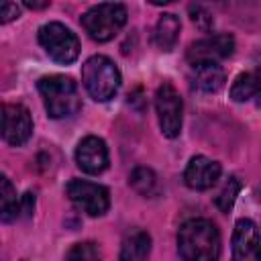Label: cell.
Listing matches in <instances>:
<instances>
[{
  "label": "cell",
  "instance_id": "obj_23",
  "mask_svg": "<svg viewBox=\"0 0 261 261\" xmlns=\"http://www.w3.org/2000/svg\"><path fill=\"white\" fill-rule=\"evenodd\" d=\"M33 210H35V194L27 192V194L20 198V212H22V216H31Z\"/></svg>",
  "mask_w": 261,
  "mask_h": 261
},
{
  "label": "cell",
  "instance_id": "obj_12",
  "mask_svg": "<svg viewBox=\"0 0 261 261\" xmlns=\"http://www.w3.org/2000/svg\"><path fill=\"white\" fill-rule=\"evenodd\" d=\"M220 173H222V167L218 161H214L206 155H196L186 165L184 181L188 188L204 192V190H210L220 179Z\"/></svg>",
  "mask_w": 261,
  "mask_h": 261
},
{
  "label": "cell",
  "instance_id": "obj_15",
  "mask_svg": "<svg viewBox=\"0 0 261 261\" xmlns=\"http://www.w3.org/2000/svg\"><path fill=\"white\" fill-rule=\"evenodd\" d=\"M179 31H181V22L175 14L171 12H165L163 16H159L157 24H155V45L161 49V51H171L179 39Z\"/></svg>",
  "mask_w": 261,
  "mask_h": 261
},
{
  "label": "cell",
  "instance_id": "obj_13",
  "mask_svg": "<svg viewBox=\"0 0 261 261\" xmlns=\"http://www.w3.org/2000/svg\"><path fill=\"white\" fill-rule=\"evenodd\" d=\"M224 69L220 63H198L192 65V84L200 92L214 94L224 86Z\"/></svg>",
  "mask_w": 261,
  "mask_h": 261
},
{
  "label": "cell",
  "instance_id": "obj_1",
  "mask_svg": "<svg viewBox=\"0 0 261 261\" xmlns=\"http://www.w3.org/2000/svg\"><path fill=\"white\" fill-rule=\"evenodd\" d=\"M222 241L216 224L208 218H190L177 230V253L181 261H218Z\"/></svg>",
  "mask_w": 261,
  "mask_h": 261
},
{
  "label": "cell",
  "instance_id": "obj_9",
  "mask_svg": "<svg viewBox=\"0 0 261 261\" xmlns=\"http://www.w3.org/2000/svg\"><path fill=\"white\" fill-rule=\"evenodd\" d=\"M33 135V118L27 106L22 104H4L2 106V139L10 147L24 145Z\"/></svg>",
  "mask_w": 261,
  "mask_h": 261
},
{
  "label": "cell",
  "instance_id": "obj_10",
  "mask_svg": "<svg viewBox=\"0 0 261 261\" xmlns=\"http://www.w3.org/2000/svg\"><path fill=\"white\" fill-rule=\"evenodd\" d=\"M230 261H261V232L251 218H239L234 224Z\"/></svg>",
  "mask_w": 261,
  "mask_h": 261
},
{
  "label": "cell",
  "instance_id": "obj_3",
  "mask_svg": "<svg viewBox=\"0 0 261 261\" xmlns=\"http://www.w3.org/2000/svg\"><path fill=\"white\" fill-rule=\"evenodd\" d=\"M82 82L90 98L96 102H108L120 90V71L116 63L106 55H92L82 65Z\"/></svg>",
  "mask_w": 261,
  "mask_h": 261
},
{
  "label": "cell",
  "instance_id": "obj_11",
  "mask_svg": "<svg viewBox=\"0 0 261 261\" xmlns=\"http://www.w3.org/2000/svg\"><path fill=\"white\" fill-rule=\"evenodd\" d=\"M108 161H110L108 159V147L100 137L88 135L77 143L75 163L82 171H86L90 175H98L108 167Z\"/></svg>",
  "mask_w": 261,
  "mask_h": 261
},
{
  "label": "cell",
  "instance_id": "obj_22",
  "mask_svg": "<svg viewBox=\"0 0 261 261\" xmlns=\"http://www.w3.org/2000/svg\"><path fill=\"white\" fill-rule=\"evenodd\" d=\"M18 16H20V6L18 4H14V2H2V6H0V22L2 24L10 22V20H14Z\"/></svg>",
  "mask_w": 261,
  "mask_h": 261
},
{
  "label": "cell",
  "instance_id": "obj_5",
  "mask_svg": "<svg viewBox=\"0 0 261 261\" xmlns=\"http://www.w3.org/2000/svg\"><path fill=\"white\" fill-rule=\"evenodd\" d=\"M39 43L45 49V53L61 65L73 63L80 55L77 35L61 22H45L39 29Z\"/></svg>",
  "mask_w": 261,
  "mask_h": 261
},
{
  "label": "cell",
  "instance_id": "obj_17",
  "mask_svg": "<svg viewBox=\"0 0 261 261\" xmlns=\"http://www.w3.org/2000/svg\"><path fill=\"white\" fill-rule=\"evenodd\" d=\"M255 96H259L255 71L253 73H241V75H237L234 82H232V86H230V98L234 102L243 104V102H249Z\"/></svg>",
  "mask_w": 261,
  "mask_h": 261
},
{
  "label": "cell",
  "instance_id": "obj_21",
  "mask_svg": "<svg viewBox=\"0 0 261 261\" xmlns=\"http://www.w3.org/2000/svg\"><path fill=\"white\" fill-rule=\"evenodd\" d=\"M190 18L200 31H210L214 24V16L202 4H190Z\"/></svg>",
  "mask_w": 261,
  "mask_h": 261
},
{
  "label": "cell",
  "instance_id": "obj_25",
  "mask_svg": "<svg viewBox=\"0 0 261 261\" xmlns=\"http://www.w3.org/2000/svg\"><path fill=\"white\" fill-rule=\"evenodd\" d=\"M255 77H257V88H259V98H261V67L255 71Z\"/></svg>",
  "mask_w": 261,
  "mask_h": 261
},
{
  "label": "cell",
  "instance_id": "obj_19",
  "mask_svg": "<svg viewBox=\"0 0 261 261\" xmlns=\"http://www.w3.org/2000/svg\"><path fill=\"white\" fill-rule=\"evenodd\" d=\"M241 190H243V181H241L237 175H230V177L224 181V186L220 188V192L216 194V198H214L216 208H218L220 212H228V210L232 208V204H234V200H237V196H239Z\"/></svg>",
  "mask_w": 261,
  "mask_h": 261
},
{
  "label": "cell",
  "instance_id": "obj_16",
  "mask_svg": "<svg viewBox=\"0 0 261 261\" xmlns=\"http://www.w3.org/2000/svg\"><path fill=\"white\" fill-rule=\"evenodd\" d=\"M18 214H20V200L16 196V188L6 175H2L0 177V218L2 222H12Z\"/></svg>",
  "mask_w": 261,
  "mask_h": 261
},
{
  "label": "cell",
  "instance_id": "obj_4",
  "mask_svg": "<svg viewBox=\"0 0 261 261\" xmlns=\"http://www.w3.org/2000/svg\"><path fill=\"white\" fill-rule=\"evenodd\" d=\"M126 6L120 2H102L88 8L82 16V27L96 43H106L126 24Z\"/></svg>",
  "mask_w": 261,
  "mask_h": 261
},
{
  "label": "cell",
  "instance_id": "obj_6",
  "mask_svg": "<svg viewBox=\"0 0 261 261\" xmlns=\"http://www.w3.org/2000/svg\"><path fill=\"white\" fill-rule=\"evenodd\" d=\"M155 110L159 128L167 139H175L181 133V120H184V102L179 92L169 84L163 82L155 92Z\"/></svg>",
  "mask_w": 261,
  "mask_h": 261
},
{
  "label": "cell",
  "instance_id": "obj_2",
  "mask_svg": "<svg viewBox=\"0 0 261 261\" xmlns=\"http://www.w3.org/2000/svg\"><path fill=\"white\" fill-rule=\"evenodd\" d=\"M45 110L51 118H69L82 110L77 84L67 75H45L37 82Z\"/></svg>",
  "mask_w": 261,
  "mask_h": 261
},
{
  "label": "cell",
  "instance_id": "obj_18",
  "mask_svg": "<svg viewBox=\"0 0 261 261\" xmlns=\"http://www.w3.org/2000/svg\"><path fill=\"white\" fill-rule=\"evenodd\" d=\"M128 184L133 186V190L141 196H153L155 190H157V175L151 167H145V165H139L130 171V177H128Z\"/></svg>",
  "mask_w": 261,
  "mask_h": 261
},
{
  "label": "cell",
  "instance_id": "obj_14",
  "mask_svg": "<svg viewBox=\"0 0 261 261\" xmlns=\"http://www.w3.org/2000/svg\"><path fill=\"white\" fill-rule=\"evenodd\" d=\"M151 253V234L141 228H133L120 245L118 261H147Z\"/></svg>",
  "mask_w": 261,
  "mask_h": 261
},
{
  "label": "cell",
  "instance_id": "obj_24",
  "mask_svg": "<svg viewBox=\"0 0 261 261\" xmlns=\"http://www.w3.org/2000/svg\"><path fill=\"white\" fill-rule=\"evenodd\" d=\"M24 6H27V8H47V6H49V0H47V2H31V0H27Z\"/></svg>",
  "mask_w": 261,
  "mask_h": 261
},
{
  "label": "cell",
  "instance_id": "obj_20",
  "mask_svg": "<svg viewBox=\"0 0 261 261\" xmlns=\"http://www.w3.org/2000/svg\"><path fill=\"white\" fill-rule=\"evenodd\" d=\"M65 261H102V249L94 241L75 243L65 253Z\"/></svg>",
  "mask_w": 261,
  "mask_h": 261
},
{
  "label": "cell",
  "instance_id": "obj_7",
  "mask_svg": "<svg viewBox=\"0 0 261 261\" xmlns=\"http://www.w3.org/2000/svg\"><path fill=\"white\" fill-rule=\"evenodd\" d=\"M65 194L71 204L88 216H102L110 208V192L102 184H94L88 179H71L65 186Z\"/></svg>",
  "mask_w": 261,
  "mask_h": 261
},
{
  "label": "cell",
  "instance_id": "obj_8",
  "mask_svg": "<svg viewBox=\"0 0 261 261\" xmlns=\"http://www.w3.org/2000/svg\"><path fill=\"white\" fill-rule=\"evenodd\" d=\"M232 53H234V37L230 33H218L192 43L188 47L186 57L192 65H198V63H218L220 59H226Z\"/></svg>",
  "mask_w": 261,
  "mask_h": 261
}]
</instances>
